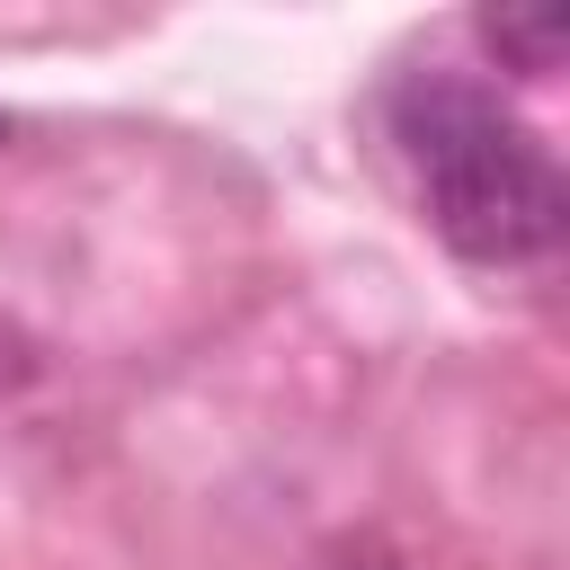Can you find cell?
I'll return each mask as SVG.
<instances>
[{
	"instance_id": "1",
	"label": "cell",
	"mask_w": 570,
	"mask_h": 570,
	"mask_svg": "<svg viewBox=\"0 0 570 570\" xmlns=\"http://www.w3.org/2000/svg\"><path fill=\"white\" fill-rule=\"evenodd\" d=\"M383 125L401 142V169L419 187L428 232L472 267H534L561 249L570 196L552 151L525 116H508L463 71H410L383 98Z\"/></svg>"
},
{
	"instance_id": "2",
	"label": "cell",
	"mask_w": 570,
	"mask_h": 570,
	"mask_svg": "<svg viewBox=\"0 0 570 570\" xmlns=\"http://www.w3.org/2000/svg\"><path fill=\"white\" fill-rule=\"evenodd\" d=\"M472 36H481L499 62H517V71H552L561 45H570V18H561V9H481Z\"/></svg>"
},
{
	"instance_id": "3",
	"label": "cell",
	"mask_w": 570,
	"mask_h": 570,
	"mask_svg": "<svg viewBox=\"0 0 570 570\" xmlns=\"http://www.w3.org/2000/svg\"><path fill=\"white\" fill-rule=\"evenodd\" d=\"M0 142H9V116H0Z\"/></svg>"
}]
</instances>
